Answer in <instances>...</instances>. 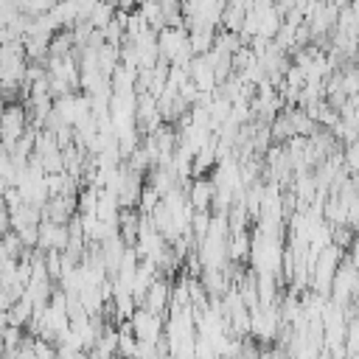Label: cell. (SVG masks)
Listing matches in <instances>:
<instances>
[{"mask_svg": "<svg viewBox=\"0 0 359 359\" xmlns=\"http://www.w3.org/2000/svg\"><path fill=\"white\" fill-rule=\"evenodd\" d=\"M28 129V118H25V107L22 104H6L0 109V149L8 151L22 132Z\"/></svg>", "mask_w": 359, "mask_h": 359, "instance_id": "cell-1", "label": "cell"}, {"mask_svg": "<svg viewBox=\"0 0 359 359\" xmlns=\"http://www.w3.org/2000/svg\"><path fill=\"white\" fill-rule=\"evenodd\" d=\"M163 317L157 314H149L146 309H135V314L129 317V325H132V337L137 342H149V345H157L163 339Z\"/></svg>", "mask_w": 359, "mask_h": 359, "instance_id": "cell-2", "label": "cell"}, {"mask_svg": "<svg viewBox=\"0 0 359 359\" xmlns=\"http://www.w3.org/2000/svg\"><path fill=\"white\" fill-rule=\"evenodd\" d=\"M168 297H171V280L157 278V280L146 289V294H143V300H140V309H146L149 314H157V317H163V320H165Z\"/></svg>", "mask_w": 359, "mask_h": 359, "instance_id": "cell-3", "label": "cell"}, {"mask_svg": "<svg viewBox=\"0 0 359 359\" xmlns=\"http://www.w3.org/2000/svg\"><path fill=\"white\" fill-rule=\"evenodd\" d=\"M213 182L208 177H194L188 185H185V199L194 210H210V202H213Z\"/></svg>", "mask_w": 359, "mask_h": 359, "instance_id": "cell-4", "label": "cell"}, {"mask_svg": "<svg viewBox=\"0 0 359 359\" xmlns=\"http://www.w3.org/2000/svg\"><path fill=\"white\" fill-rule=\"evenodd\" d=\"M39 213H42L45 222L67 224V222L76 216V199H73V196H50V199L42 205Z\"/></svg>", "mask_w": 359, "mask_h": 359, "instance_id": "cell-5", "label": "cell"}, {"mask_svg": "<svg viewBox=\"0 0 359 359\" xmlns=\"http://www.w3.org/2000/svg\"><path fill=\"white\" fill-rule=\"evenodd\" d=\"M65 244H67V227L39 219V241H36V250H39V252H45V250L62 252Z\"/></svg>", "mask_w": 359, "mask_h": 359, "instance_id": "cell-6", "label": "cell"}, {"mask_svg": "<svg viewBox=\"0 0 359 359\" xmlns=\"http://www.w3.org/2000/svg\"><path fill=\"white\" fill-rule=\"evenodd\" d=\"M250 8H252L250 0H233V3H224L222 17H219V31L238 34V31H241V22H244V17H247Z\"/></svg>", "mask_w": 359, "mask_h": 359, "instance_id": "cell-7", "label": "cell"}, {"mask_svg": "<svg viewBox=\"0 0 359 359\" xmlns=\"http://www.w3.org/2000/svg\"><path fill=\"white\" fill-rule=\"evenodd\" d=\"M250 258V230L244 233H230L227 236V261L233 264H247Z\"/></svg>", "mask_w": 359, "mask_h": 359, "instance_id": "cell-8", "label": "cell"}, {"mask_svg": "<svg viewBox=\"0 0 359 359\" xmlns=\"http://www.w3.org/2000/svg\"><path fill=\"white\" fill-rule=\"evenodd\" d=\"M112 17H115V3H93L90 14H87V22H90L93 28L104 31V28L112 22Z\"/></svg>", "mask_w": 359, "mask_h": 359, "instance_id": "cell-9", "label": "cell"}, {"mask_svg": "<svg viewBox=\"0 0 359 359\" xmlns=\"http://www.w3.org/2000/svg\"><path fill=\"white\" fill-rule=\"evenodd\" d=\"M67 53H73V36H70V31H56L53 36H50V42H48V56H67Z\"/></svg>", "mask_w": 359, "mask_h": 359, "instance_id": "cell-10", "label": "cell"}, {"mask_svg": "<svg viewBox=\"0 0 359 359\" xmlns=\"http://www.w3.org/2000/svg\"><path fill=\"white\" fill-rule=\"evenodd\" d=\"M208 227H210V210H194L191 224H188V233H191L194 244H199L208 236Z\"/></svg>", "mask_w": 359, "mask_h": 359, "instance_id": "cell-11", "label": "cell"}, {"mask_svg": "<svg viewBox=\"0 0 359 359\" xmlns=\"http://www.w3.org/2000/svg\"><path fill=\"white\" fill-rule=\"evenodd\" d=\"M353 241H356L353 227H348V224H337V227H331V244H334V247H339L342 252H345V250H351V247H353Z\"/></svg>", "mask_w": 359, "mask_h": 359, "instance_id": "cell-12", "label": "cell"}, {"mask_svg": "<svg viewBox=\"0 0 359 359\" xmlns=\"http://www.w3.org/2000/svg\"><path fill=\"white\" fill-rule=\"evenodd\" d=\"M8 306H11V300H8V294L0 289V314H6V311H8Z\"/></svg>", "mask_w": 359, "mask_h": 359, "instance_id": "cell-13", "label": "cell"}, {"mask_svg": "<svg viewBox=\"0 0 359 359\" xmlns=\"http://www.w3.org/2000/svg\"><path fill=\"white\" fill-rule=\"evenodd\" d=\"M0 359H6V351H3V345H0Z\"/></svg>", "mask_w": 359, "mask_h": 359, "instance_id": "cell-14", "label": "cell"}, {"mask_svg": "<svg viewBox=\"0 0 359 359\" xmlns=\"http://www.w3.org/2000/svg\"><path fill=\"white\" fill-rule=\"evenodd\" d=\"M3 107H6V104H3V98H0V109H3Z\"/></svg>", "mask_w": 359, "mask_h": 359, "instance_id": "cell-15", "label": "cell"}]
</instances>
